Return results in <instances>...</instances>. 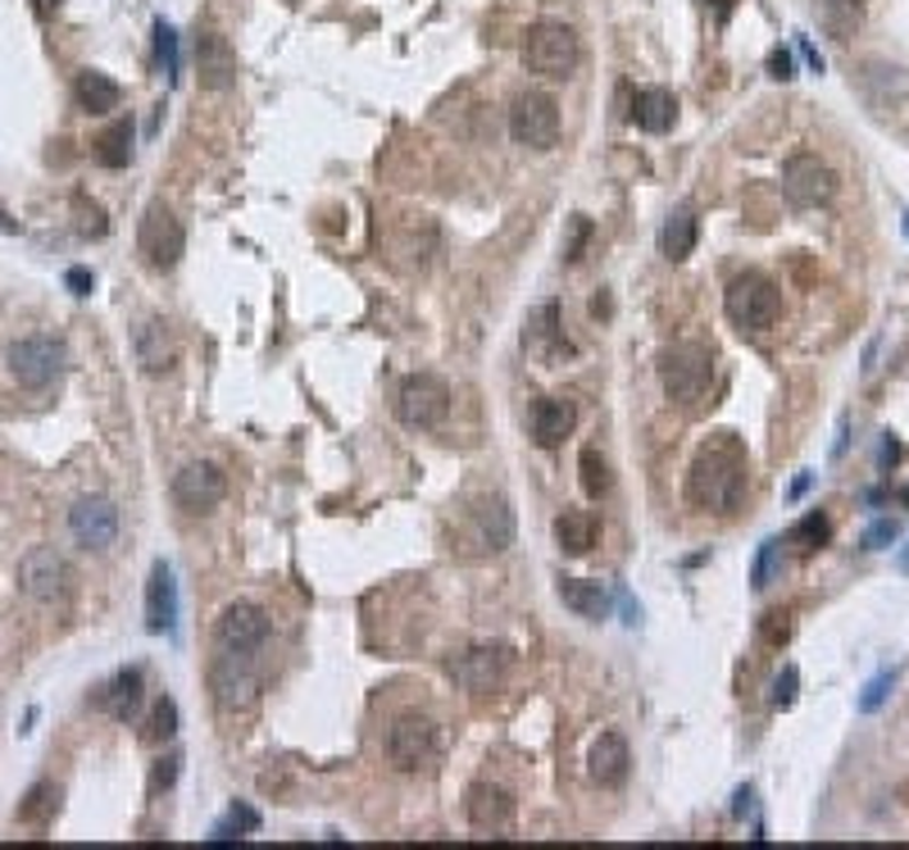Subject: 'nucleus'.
<instances>
[{
	"instance_id": "f257e3e1",
	"label": "nucleus",
	"mask_w": 909,
	"mask_h": 850,
	"mask_svg": "<svg viewBox=\"0 0 909 850\" xmlns=\"http://www.w3.org/2000/svg\"><path fill=\"white\" fill-rule=\"evenodd\" d=\"M746 492V455L732 437L714 441L705 446L696 460H692V473H687V501L696 509H714V514H732L737 501Z\"/></svg>"
},
{
	"instance_id": "f03ea898",
	"label": "nucleus",
	"mask_w": 909,
	"mask_h": 850,
	"mask_svg": "<svg viewBox=\"0 0 909 850\" xmlns=\"http://www.w3.org/2000/svg\"><path fill=\"white\" fill-rule=\"evenodd\" d=\"M724 310H728V319H732L741 332H769V327L782 319V291H778V282L764 278V273H737V278L728 282Z\"/></svg>"
},
{
	"instance_id": "7ed1b4c3",
	"label": "nucleus",
	"mask_w": 909,
	"mask_h": 850,
	"mask_svg": "<svg viewBox=\"0 0 909 850\" xmlns=\"http://www.w3.org/2000/svg\"><path fill=\"white\" fill-rule=\"evenodd\" d=\"M582 60L578 32L568 23H533L523 36V64L527 73H542V78H568Z\"/></svg>"
},
{
	"instance_id": "20e7f679",
	"label": "nucleus",
	"mask_w": 909,
	"mask_h": 850,
	"mask_svg": "<svg viewBox=\"0 0 909 850\" xmlns=\"http://www.w3.org/2000/svg\"><path fill=\"white\" fill-rule=\"evenodd\" d=\"M709 378H714V359L705 346L687 342V346H673L660 355V383L677 405H696L709 391Z\"/></svg>"
},
{
	"instance_id": "39448f33",
	"label": "nucleus",
	"mask_w": 909,
	"mask_h": 850,
	"mask_svg": "<svg viewBox=\"0 0 909 850\" xmlns=\"http://www.w3.org/2000/svg\"><path fill=\"white\" fill-rule=\"evenodd\" d=\"M6 364H10V378L28 391H42L60 378L64 368V342L60 337H19L6 346Z\"/></svg>"
},
{
	"instance_id": "423d86ee",
	"label": "nucleus",
	"mask_w": 909,
	"mask_h": 850,
	"mask_svg": "<svg viewBox=\"0 0 909 850\" xmlns=\"http://www.w3.org/2000/svg\"><path fill=\"white\" fill-rule=\"evenodd\" d=\"M396 415L405 428H441L446 415H450V387L437 378V374H409L396 391Z\"/></svg>"
},
{
	"instance_id": "0eeeda50",
	"label": "nucleus",
	"mask_w": 909,
	"mask_h": 850,
	"mask_svg": "<svg viewBox=\"0 0 909 850\" xmlns=\"http://www.w3.org/2000/svg\"><path fill=\"white\" fill-rule=\"evenodd\" d=\"M19 587H23V596H28V601H36V605H55V601L68 596L73 569H68V560L60 556V550L36 546V550H28V556L19 560Z\"/></svg>"
},
{
	"instance_id": "6e6552de",
	"label": "nucleus",
	"mask_w": 909,
	"mask_h": 850,
	"mask_svg": "<svg viewBox=\"0 0 909 850\" xmlns=\"http://www.w3.org/2000/svg\"><path fill=\"white\" fill-rule=\"evenodd\" d=\"M510 137L533 151H550L559 137V105L546 92H523L510 109Z\"/></svg>"
},
{
	"instance_id": "1a4fd4ad",
	"label": "nucleus",
	"mask_w": 909,
	"mask_h": 850,
	"mask_svg": "<svg viewBox=\"0 0 909 850\" xmlns=\"http://www.w3.org/2000/svg\"><path fill=\"white\" fill-rule=\"evenodd\" d=\"M782 192L795 209H814V205H827L832 196H837V173H832L819 155L801 151V155H791L782 164Z\"/></svg>"
},
{
	"instance_id": "9d476101",
	"label": "nucleus",
	"mask_w": 909,
	"mask_h": 850,
	"mask_svg": "<svg viewBox=\"0 0 909 850\" xmlns=\"http://www.w3.org/2000/svg\"><path fill=\"white\" fill-rule=\"evenodd\" d=\"M510 664H514V650H510L505 642L469 646L464 655H454V659H450V678H454V687H464V691L482 696V691H491V687H501V682H505Z\"/></svg>"
},
{
	"instance_id": "9b49d317",
	"label": "nucleus",
	"mask_w": 909,
	"mask_h": 850,
	"mask_svg": "<svg viewBox=\"0 0 909 850\" xmlns=\"http://www.w3.org/2000/svg\"><path fill=\"white\" fill-rule=\"evenodd\" d=\"M210 691H214V710L223 719H237V714H250L259 706V682L255 674L242 664V655H223L214 669H210Z\"/></svg>"
},
{
	"instance_id": "f8f14e48",
	"label": "nucleus",
	"mask_w": 909,
	"mask_h": 850,
	"mask_svg": "<svg viewBox=\"0 0 909 850\" xmlns=\"http://www.w3.org/2000/svg\"><path fill=\"white\" fill-rule=\"evenodd\" d=\"M214 642L223 655H255L264 642H269V614H264L259 605L250 601H237V605H227L214 623Z\"/></svg>"
},
{
	"instance_id": "ddd939ff",
	"label": "nucleus",
	"mask_w": 909,
	"mask_h": 850,
	"mask_svg": "<svg viewBox=\"0 0 909 850\" xmlns=\"http://www.w3.org/2000/svg\"><path fill=\"white\" fill-rule=\"evenodd\" d=\"M387 755L400 773H414V768H424L432 755H437V723L428 714H400L387 732Z\"/></svg>"
},
{
	"instance_id": "4468645a",
	"label": "nucleus",
	"mask_w": 909,
	"mask_h": 850,
	"mask_svg": "<svg viewBox=\"0 0 909 850\" xmlns=\"http://www.w3.org/2000/svg\"><path fill=\"white\" fill-rule=\"evenodd\" d=\"M137 246H141L150 269H173L182 260V250H186V233L164 205H150L141 228H137Z\"/></svg>"
},
{
	"instance_id": "2eb2a0df",
	"label": "nucleus",
	"mask_w": 909,
	"mask_h": 850,
	"mask_svg": "<svg viewBox=\"0 0 909 850\" xmlns=\"http://www.w3.org/2000/svg\"><path fill=\"white\" fill-rule=\"evenodd\" d=\"M68 532L83 550H96L100 556V550H109L114 537H119V509H114V501H105V496H83L68 509Z\"/></svg>"
},
{
	"instance_id": "dca6fc26",
	"label": "nucleus",
	"mask_w": 909,
	"mask_h": 850,
	"mask_svg": "<svg viewBox=\"0 0 909 850\" xmlns=\"http://www.w3.org/2000/svg\"><path fill=\"white\" fill-rule=\"evenodd\" d=\"M223 496H227V477H223V469L210 464V460L186 464V469L173 477V501H178V509H186V514H210Z\"/></svg>"
},
{
	"instance_id": "f3484780",
	"label": "nucleus",
	"mask_w": 909,
	"mask_h": 850,
	"mask_svg": "<svg viewBox=\"0 0 909 850\" xmlns=\"http://www.w3.org/2000/svg\"><path fill=\"white\" fill-rule=\"evenodd\" d=\"M464 819L478 832H505L514 824V796L496 783H473L464 792Z\"/></svg>"
},
{
	"instance_id": "a211bd4d",
	"label": "nucleus",
	"mask_w": 909,
	"mask_h": 850,
	"mask_svg": "<svg viewBox=\"0 0 909 850\" xmlns=\"http://www.w3.org/2000/svg\"><path fill=\"white\" fill-rule=\"evenodd\" d=\"M628 768H632V751H628V736L623 732H600L591 751H587V773L591 783L600 787H623L628 783Z\"/></svg>"
},
{
	"instance_id": "6ab92c4d",
	"label": "nucleus",
	"mask_w": 909,
	"mask_h": 850,
	"mask_svg": "<svg viewBox=\"0 0 909 850\" xmlns=\"http://www.w3.org/2000/svg\"><path fill=\"white\" fill-rule=\"evenodd\" d=\"M196 73H201V87H210V92H223L237 83V51L227 46V36H218V32L196 36Z\"/></svg>"
},
{
	"instance_id": "aec40b11",
	"label": "nucleus",
	"mask_w": 909,
	"mask_h": 850,
	"mask_svg": "<svg viewBox=\"0 0 909 850\" xmlns=\"http://www.w3.org/2000/svg\"><path fill=\"white\" fill-rule=\"evenodd\" d=\"M96 706L114 719V723H132L146 706V678L141 669H124V674H114L100 691H96Z\"/></svg>"
},
{
	"instance_id": "412c9836",
	"label": "nucleus",
	"mask_w": 909,
	"mask_h": 850,
	"mask_svg": "<svg viewBox=\"0 0 909 850\" xmlns=\"http://www.w3.org/2000/svg\"><path fill=\"white\" fill-rule=\"evenodd\" d=\"M473 537H478L482 550H491V556L514 546V509H510L505 496L478 501V509H473Z\"/></svg>"
},
{
	"instance_id": "4be33fe9",
	"label": "nucleus",
	"mask_w": 909,
	"mask_h": 850,
	"mask_svg": "<svg viewBox=\"0 0 909 850\" xmlns=\"http://www.w3.org/2000/svg\"><path fill=\"white\" fill-rule=\"evenodd\" d=\"M173 623H178V582L173 569L160 560L146 582V627L150 633H173Z\"/></svg>"
},
{
	"instance_id": "5701e85b",
	"label": "nucleus",
	"mask_w": 909,
	"mask_h": 850,
	"mask_svg": "<svg viewBox=\"0 0 909 850\" xmlns=\"http://www.w3.org/2000/svg\"><path fill=\"white\" fill-rule=\"evenodd\" d=\"M574 423H578L574 400H568V396H546L533 410V441L542 451H555V446H564V437L574 432Z\"/></svg>"
},
{
	"instance_id": "b1692460",
	"label": "nucleus",
	"mask_w": 909,
	"mask_h": 850,
	"mask_svg": "<svg viewBox=\"0 0 909 850\" xmlns=\"http://www.w3.org/2000/svg\"><path fill=\"white\" fill-rule=\"evenodd\" d=\"M137 359H141L146 374H169L173 368L178 351H173V332H169L164 319H146L137 327Z\"/></svg>"
},
{
	"instance_id": "393cba45",
	"label": "nucleus",
	"mask_w": 909,
	"mask_h": 850,
	"mask_svg": "<svg viewBox=\"0 0 909 850\" xmlns=\"http://www.w3.org/2000/svg\"><path fill=\"white\" fill-rule=\"evenodd\" d=\"M73 100H78V109H87V115H109V109H119L124 87L100 68H83L78 78H73Z\"/></svg>"
},
{
	"instance_id": "a878e982",
	"label": "nucleus",
	"mask_w": 909,
	"mask_h": 850,
	"mask_svg": "<svg viewBox=\"0 0 909 850\" xmlns=\"http://www.w3.org/2000/svg\"><path fill=\"white\" fill-rule=\"evenodd\" d=\"M632 123L641 128V132H669L673 128V119H677V100H673V92H664V87H641L637 96H632Z\"/></svg>"
},
{
	"instance_id": "bb28decb",
	"label": "nucleus",
	"mask_w": 909,
	"mask_h": 850,
	"mask_svg": "<svg viewBox=\"0 0 909 850\" xmlns=\"http://www.w3.org/2000/svg\"><path fill=\"white\" fill-rule=\"evenodd\" d=\"M559 601L574 610L578 618H591V623H600L605 614H610V591H605L600 582H591V578H564L559 582Z\"/></svg>"
},
{
	"instance_id": "cd10ccee",
	"label": "nucleus",
	"mask_w": 909,
	"mask_h": 850,
	"mask_svg": "<svg viewBox=\"0 0 909 850\" xmlns=\"http://www.w3.org/2000/svg\"><path fill=\"white\" fill-rule=\"evenodd\" d=\"M596 537H600L596 514H587V509H564L555 519V541H559L564 556H587V550L596 546Z\"/></svg>"
},
{
	"instance_id": "c85d7f7f",
	"label": "nucleus",
	"mask_w": 909,
	"mask_h": 850,
	"mask_svg": "<svg viewBox=\"0 0 909 850\" xmlns=\"http://www.w3.org/2000/svg\"><path fill=\"white\" fill-rule=\"evenodd\" d=\"M696 237H701V224H696V214L692 209H677L664 218V228H660V250H664V260H687V255L696 250Z\"/></svg>"
},
{
	"instance_id": "c756f323",
	"label": "nucleus",
	"mask_w": 909,
	"mask_h": 850,
	"mask_svg": "<svg viewBox=\"0 0 909 850\" xmlns=\"http://www.w3.org/2000/svg\"><path fill=\"white\" fill-rule=\"evenodd\" d=\"M60 800H64V792L55 783H32L28 796L19 800V824H28V828L51 824L60 815Z\"/></svg>"
},
{
	"instance_id": "7c9ffc66",
	"label": "nucleus",
	"mask_w": 909,
	"mask_h": 850,
	"mask_svg": "<svg viewBox=\"0 0 909 850\" xmlns=\"http://www.w3.org/2000/svg\"><path fill=\"white\" fill-rule=\"evenodd\" d=\"M819 23H823V32L832 36V42H851V36L859 32V23H864V10H859V0H823Z\"/></svg>"
},
{
	"instance_id": "2f4dec72",
	"label": "nucleus",
	"mask_w": 909,
	"mask_h": 850,
	"mask_svg": "<svg viewBox=\"0 0 909 850\" xmlns=\"http://www.w3.org/2000/svg\"><path fill=\"white\" fill-rule=\"evenodd\" d=\"M96 164H105V169H124L128 160H132V123L124 119V123H114V128H105L100 137H96Z\"/></svg>"
},
{
	"instance_id": "473e14b6",
	"label": "nucleus",
	"mask_w": 909,
	"mask_h": 850,
	"mask_svg": "<svg viewBox=\"0 0 909 850\" xmlns=\"http://www.w3.org/2000/svg\"><path fill=\"white\" fill-rule=\"evenodd\" d=\"M832 541V524H827V514H805L801 524H795L787 532V546H795V556H814V550H823Z\"/></svg>"
},
{
	"instance_id": "72a5a7b5",
	"label": "nucleus",
	"mask_w": 909,
	"mask_h": 850,
	"mask_svg": "<svg viewBox=\"0 0 909 850\" xmlns=\"http://www.w3.org/2000/svg\"><path fill=\"white\" fill-rule=\"evenodd\" d=\"M173 732H178V700H169V696H160L156 700V710H150V719H146V742L150 746H164V742H173Z\"/></svg>"
},
{
	"instance_id": "f704fd0d",
	"label": "nucleus",
	"mask_w": 909,
	"mask_h": 850,
	"mask_svg": "<svg viewBox=\"0 0 909 850\" xmlns=\"http://www.w3.org/2000/svg\"><path fill=\"white\" fill-rule=\"evenodd\" d=\"M578 473H582V492H587L591 501H600L605 492H610V464H605V455H600L596 446H587V451L578 455Z\"/></svg>"
},
{
	"instance_id": "c9c22d12",
	"label": "nucleus",
	"mask_w": 909,
	"mask_h": 850,
	"mask_svg": "<svg viewBox=\"0 0 909 850\" xmlns=\"http://www.w3.org/2000/svg\"><path fill=\"white\" fill-rule=\"evenodd\" d=\"M233 832H237V837H246V832H259V815H255L250 805H242V800H237L233 809H227V819H223V824L214 828V837H210V841H233Z\"/></svg>"
},
{
	"instance_id": "e433bc0d",
	"label": "nucleus",
	"mask_w": 909,
	"mask_h": 850,
	"mask_svg": "<svg viewBox=\"0 0 909 850\" xmlns=\"http://www.w3.org/2000/svg\"><path fill=\"white\" fill-rule=\"evenodd\" d=\"M537 337L546 342V355L568 351V342L559 337V305H542V314H537Z\"/></svg>"
},
{
	"instance_id": "4c0bfd02",
	"label": "nucleus",
	"mask_w": 909,
	"mask_h": 850,
	"mask_svg": "<svg viewBox=\"0 0 909 850\" xmlns=\"http://www.w3.org/2000/svg\"><path fill=\"white\" fill-rule=\"evenodd\" d=\"M156 60H160V68L169 73V78H178V32L169 28V23H160L156 28Z\"/></svg>"
},
{
	"instance_id": "58836bf2",
	"label": "nucleus",
	"mask_w": 909,
	"mask_h": 850,
	"mask_svg": "<svg viewBox=\"0 0 909 850\" xmlns=\"http://www.w3.org/2000/svg\"><path fill=\"white\" fill-rule=\"evenodd\" d=\"M795 691H801V669H795V664H787V669L778 674V682H773V710H787L791 706V700H795Z\"/></svg>"
},
{
	"instance_id": "ea45409f",
	"label": "nucleus",
	"mask_w": 909,
	"mask_h": 850,
	"mask_svg": "<svg viewBox=\"0 0 909 850\" xmlns=\"http://www.w3.org/2000/svg\"><path fill=\"white\" fill-rule=\"evenodd\" d=\"M891 687H896V669L878 674L874 682H868V687H864V696H859V710H864V714H874V710L883 706V700H887V691H891Z\"/></svg>"
},
{
	"instance_id": "a19ab883",
	"label": "nucleus",
	"mask_w": 909,
	"mask_h": 850,
	"mask_svg": "<svg viewBox=\"0 0 909 850\" xmlns=\"http://www.w3.org/2000/svg\"><path fill=\"white\" fill-rule=\"evenodd\" d=\"M760 637H764L769 646H782V642L791 637V610H769L764 623H760Z\"/></svg>"
},
{
	"instance_id": "79ce46f5",
	"label": "nucleus",
	"mask_w": 909,
	"mask_h": 850,
	"mask_svg": "<svg viewBox=\"0 0 909 850\" xmlns=\"http://www.w3.org/2000/svg\"><path fill=\"white\" fill-rule=\"evenodd\" d=\"M778 550H782V541H764V546H760V560H755V573H750V582L760 587V591H764V587L773 582V569H778Z\"/></svg>"
},
{
	"instance_id": "37998d69",
	"label": "nucleus",
	"mask_w": 909,
	"mask_h": 850,
	"mask_svg": "<svg viewBox=\"0 0 909 850\" xmlns=\"http://www.w3.org/2000/svg\"><path fill=\"white\" fill-rule=\"evenodd\" d=\"M896 537H900V524L896 519H878L874 528L864 532V550H887Z\"/></svg>"
},
{
	"instance_id": "c03bdc74",
	"label": "nucleus",
	"mask_w": 909,
	"mask_h": 850,
	"mask_svg": "<svg viewBox=\"0 0 909 850\" xmlns=\"http://www.w3.org/2000/svg\"><path fill=\"white\" fill-rule=\"evenodd\" d=\"M78 214H83V224H78L83 233H92V237H105V228H109V224H105V209H100L96 201L78 196Z\"/></svg>"
},
{
	"instance_id": "a18cd8bd",
	"label": "nucleus",
	"mask_w": 909,
	"mask_h": 850,
	"mask_svg": "<svg viewBox=\"0 0 909 850\" xmlns=\"http://www.w3.org/2000/svg\"><path fill=\"white\" fill-rule=\"evenodd\" d=\"M178 755H164L160 764H156V773H150V792H169L173 783H178Z\"/></svg>"
},
{
	"instance_id": "49530a36",
	"label": "nucleus",
	"mask_w": 909,
	"mask_h": 850,
	"mask_svg": "<svg viewBox=\"0 0 909 850\" xmlns=\"http://www.w3.org/2000/svg\"><path fill=\"white\" fill-rule=\"evenodd\" d=\"M587 237H591V224H587V218H574V237H568V246H564L568 260H582V246H587Z\"/></svg>"
},
{
	"instance_id": "de8ad7c7",
	"label": "nucleus",
	"mask_w": 909,
	"mask_h": 850,
	"mask_svg": "<svg viewBox=\"0 0 909 850\" xmlns=\"http://www.w3.org/2000/svg\"><path fill=\"white\" fill-rule=\"evenodd\" d=\"M769 73H773V78H778V83L795 78V60H791V51H782V46H778V51L769 55Z\"/></svg>"
},
{
	"instance_id": "09e8293b",
	"label": "nucleus",
	"mask_w": 909,
	"mask_h": 850,
	"mask_svg": "<svg viewBox=\"0 0 909 850\" xmlns=\"http://www.w3.org/2000/svg\"><path fill=\"white\" fill-rule=\"evenodd\" d=\"M64 282H68V291H73V295H92V287H96V278H92L87 269H68V273H64Z\"/></svg>"
},
{
	"instance_id": "8fccbe9b",
	"label": "nucleus",
	"mask_w": 909,
	"mask_h": 850,
	"mask_svg": "<svg viewBox=\"0 0 909 850\" xmlns=\"http://www.w3.org/2000/svg\"><path fill=\"white\" fill-rule=\"evenodd\" d=\"M900 455H905V451H900L896 432H887V437H883V451H878V464H883V469H891V464H900Z\"/></svg>"
},
{
	"instance_id": "3c124183",
	"label": "nucleus",
	"mask_w": 909,
	"mask_h": 850,
	"mask_svg": "<svg viewBox=\"0 0 909 850\" xmlns=\"http://www.w3.org/2000/svg\"><path fill=\"white\" fill-rule=\"evenodd\" d=\"M591 314H596V319H610V314H614L610 291H600V295H596V301H591Z\"/></svg>"
},
{
	"instance_id": "603ef678",
	"label": "nucleus",
	"mask_w": 909,
	"mask_h": 850,
	"mask_svg": "<svg viewBox=\"0 0 909 850\" xmlns=\"http://www.w3.org/2000/svg\"><path fill=\"white\" fill-rule=\"evenodd\" d=\"M732 6H737V0H714V10H718V19H728V14H732Z\"/></svg>"
},
{
	"instance_id": "864d4df0",
	"label": "nucleus",
	"mask_w": 909,
	"mask_h": 850,
	"mask_svg": "<svg viewBox=\"0 0 909 850\" xmlns=\"http://www.w3.org/2000/svg\"><path fill=\"white\" fill-rule=\"evenodd\" d=\"M896 564H900V573H909V546H900V556H896Z\"/></svg>"
},
{
	"instance_id": "5fc2aeb1",
	"label": "nucleus",
	"mask_w": 909,
	"mask_h": 850,
	"mask_svg": "<svg viewBox=\"0 0 909 850\" xmlns=\"http://www.w3.org/2000/svg\"><path fill=\"white\" fill-rule=\"evenodd\" d=\"M900 505H905V509H909V483H905V487H900Z\"/></svg>"
},
{
	"instance_id": "6e6d98bb",
	"label": "nucleus",
	"mask_w": 909,
	"mask_h": 850,
	"mask_svg": "<svg viewBox=\"0 0 909 850\" xmlns=\"http://www.w3.org/2000/svg\"><path fill=\"white\" fill-rule=\"evenodd\" d=\"M46 10H51V0H42V14H46Z\"/></svg>"
},
{
	"instance_id": "4d7b16f0",
	"label": "nucleus",
	"mask_w": 909,
	"mask_h": 850,
	"mask_svg": "<svg viewBox=\"0 0 909 850\" xmlns=\"http://www.w3.org/2000/svg\"><path fill=\"white\" fill-rule=\"evenodd\" d=\"M905 237H909V214H905Z\"/></svg>"
}]
</instances>
